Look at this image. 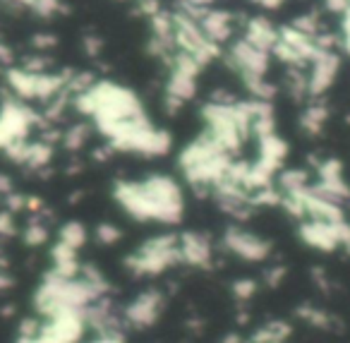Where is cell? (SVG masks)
I'll use <instances>...</instances> for the list:
<instances>
[{
  "mask_svg": "<svg viewBox=\"0 0 350 343\" xmlns=\"http://www.w3.org/2000/svg\"><path fill=\"white\" fill-rule=\"evenodd\" d=\"M116 204L135 221L173 226L185 214V192L173 175L151 173L139 180H118L113 185Z\"/></svg>",
  "mask_w": 350,
  "mask_h": 343,
  "instance_id": "obj_1",
  "label": "cell"
},
{
  "mask_svg": "<svg viewBox=\"0 0 350 343\" xmlns=\"http://www.w3.org/2000/svg\"><path fill=\"white\" fill-rule=\"evenodd\" d=\"M230 166H233V154H228L206 132L187 142L178 154V168L187 185H192L197 192H211L228 175Z\"/></svg>",
  "mask_w": 350,
  "mask_h": 343,
  "instance_id": "obj_2",
  "label": "cell"
},
{
  "mask_svg": "<svg viewBox=\"0 0 350 343\" xmlns=\"http://www.w3.org/2000/svg\"><path fill=\"white\" fill-rule=\"evenodd\" d=\"M226 65L230 68V73L247 87V92L259 101H269L273 97L276 89L267 82L269 65H271V53L259 46L245 41L243 36H235L228 44L224 53Z\"/></svg>",
  "mask_w": 350,
  "mask_h": 343,
  "instance_id": "obj_3",
  "label": "cell"
},
{
  "mask_svg": "<svg viewBox=\"0 0 350 343\" xmlns=\"http://www.w3.org/2000/svg\"><path fill=\"white\" fill-rule=\"evenodd\" d=\"M127 269L137 276H156L163 274L165 269L180 262V245H178V236L175 233H163V236H154L146 242H142L135 252L125 259Z\"/></svg>",
  "mask_w": 350,
  "mask_h": 343,
  "instance_id": "obj_4",
  "label": "cell"
},
{
  "mask_svg": "<svg viewBox=\"0 0 350 343\" xmlns=\"http://www.w3.org/2000/svg\"><path fill=\"white\" fill-rule=\"evenodd\" d=\"M348 233H350L348 221L331 223V221H312V218L300 221V238L310 247L321 250V252H331V250H338V247H345Z\"/></svg>",
  "mask_w": 350,
  "mask_h": 343,
  "instance_id": "obj_5",
  "label": "cell"
},
{
  "mask_svg": "<svg viewBox=\"0 0 350 343\" xmlns=\"http://www.w3.org/2000/svg\"><path fill=\"white\" fill-rule=\"evenodd\" d=\"M195 15L200 29L204 31V36L216 46H226L240 34V20L233 12L224 10V8H209V10H200V12H190Z\"/></svg>",
  "mask_w": 350,
  "mask_h": 343,
  "instance_id": "obj_6",
  "label": "cell"
},
{
  "mask_svg": "<svg viewBox=\"0 0 350 343\" xmlns=\"http://www.w3.org/2000/svg\"><path fill=\"white\" fill-rule=\"evenodd\" d=\"M340 73V58L334 49H319L314 58L310 60L307 70V97H321L334 87L336 77Z\"/></svg>",
  "mask_w": 350,
  "mask_h": 343,
  "instance_id": "obj_7",
  "label": "cell"
},
{
  "mask_svg": "<svg viewBox=\"0 0 350 343\" xmlns=\"http://www.w3.org/2000/svg\"><path fill=\"white\" fill-rule=\"evenodd\" d=\"M221 242H224L226 250L233 252L235 257H240V259H245V262H264L271 255V245H269L262 236H257V233L247 231V228H240V226L226 228Z\"/></svg>",
  "mask_w": 350,
  "mask_h": 343,
  "instance_id": "obj_8",
  "label": "cell"
},
{
  "mask_svg": "<svg viewBox=\"0 0 350 343\" xmlns=\"http://www.w3.org/2000/svg\"><path fill=\"white\" fill-rule=\"evenodd\" d=\"M163 312V295L159 290L149 288L144 293H139L130 305L125 307L122 317L125 322H130L132 327H151L156 319Z\"/></svg>",
  "mask_w": 350,
  "mask_h": 343,
  "instance_id": "obj_9",
  "label": "cell"
},
{
  "mask_svg": "<svg viewBox=\"0 0 350 343\" xmlns=\"http://www.w3.org/2000/svg\"><path fill=\"white\" fill-rule=\"evenodd\" d=\"M178 245H180V262L190 266H209L214 259V245L204 233L185 231L178 236Z\"/></svg>",
  "mask_w": 350,
  "mask_h": 343,
  "instance_id": "obj_10",
  "label": "cell"
},
{
  "mask_svg": "<svg viewBox=\"0 0 350 343\" xmlns=\"http://www.w3.org/2000/svg\"><path fill=\"white\" fill-rule=\"evenodd\" d=\"M238 36L271 53L278 41V27H273V22H269L267 17H250V20L243 22Z\"/></svg>",
  "mask_w": 350,
  "mask_h": 343,
  "instance_id": "obj_11",
  "label": "cell"
},
{
  "mask_svg": "<svg viewBox=\"0 0 350 343\" xmlns=\"http://www.w3.org/2000/svg\"><path fill=\"white\" fill-rule=\"evenodd\" d=\"M324 123H326V108L321 106V103H310V106L305 108V113L300 116V127L307 132V135L321 132Z\"/></svg>",
  "mask_w": 350,
  "mask_h": 343,
  "instance_id": "obj_12",
  "label": "cell"
},
{
  "mask_svg": "<svg viewBox=\"0 0 350 343\" xmlns=\"http://www.w3.org/2000/svg\"><path fill=\"white\" fill-rule=\"evenodd\" d=\"M51 159H53V147L51 144H46V142H29L27 144L25 166H29V168H44Z\"/></svg>",
  "mask_w": 350,
  "mask_h": 343,
  "instance_id": "obj_13",
  "label": "cell"
},
{
  "mask_svg": "<svg viewBox=\"0 0 350 343\" xmlns=\"http://www.w3.org/2000/svg\"><path fill=\"white\" fill-rule=\"evenodd\" d=\"M58 242L72 247V250H79V247L87 242V228H84L79 221L65 223V226L60 228V233H58Z\"/></svg>",
  "mask_w": 350,
  "mask_h": 343,
  "instance_id": "obj_14",
  "label": "cell"
},
{
  "mask_svg": "<svg viewBox=\"0 0 350 343\" xmlns=\"http://www.w3.org/2000/svg\"><path fill=\"white\" fill-rule=\"evenodd\" d=\"M49 240V228L44 226L41 221H31L29 226L25 228V242L29 247H39Z\"/></svg>",
  "mask_w": 350,
  "mask_h": 343,
  "instance_id": "obj_15",
  "label": "cell"
},
{
  "mask_svg": "<svg viewBox=\"0 0 350 343\" xmlns=\"http://www.w3.org/2000/svg\"><path fill=\"white\" fill-rule=\"evenodd\" d=\"M63 142H65V147H68V149L77 151L79 147H84V142H87V127H84V125L70 127V130L63 135Z\"/></svg>",
  "mask_w": 350,
  "mask_h": 343,
  "instance_id": "obj_16",
  "label": "cell"
},
{
  "mask_svg": "<svg viewBox=\"0 0 350 343\" xmlns=\"http://www.w3.org/2000/svg\"><path fill=\"white\" fill-rule=\"evenodd\" d=\"M96 240L103 242V245H113V242L120 240V228L111 226V223H103V226L96 228Z\"/></svg>",
  "mask_w": 350,
  "mask_h": 343,
  "instance_id": "obj_17",
  "label": "cell"
},
{
  "mask_svg": "<svg viewBox=\"0 0 350 343\" xmlns=\"http://www.w3.org/2000/svg\"><path fill=\"white\" fill-rule=\"evenodd\" d=\"M219 0H180V10L185 12H200V10H209V8H216Z\"/></svg>",
  "mask_w": 350,
  "mask_h": 343,
  "instance_id": "obj_18",
  "label": "cell"
},
{
  "mask_svg": "<svg viewBox=\"0 0 350 343\" xmlns=\"http://www.w3.org/2000/svg\"><path fill=\"white\" fill-rule=\"evenodd\" d=\"M324 8L329 12H334V15L343 17L345 12H348V8H350V0H324Z\"/></svg>",
  "mask_w": 350,
  "mask_h": 343,
  "instance_id": "obj_19",
  "label": "cell"
},
{
  "mask_svg": "<svg viewBox=\"0 0 350 343\" xmlns=\"http://www.w3.org/2000/svg\"><path fill=\"white\" fill-rule=\"evenodd\" d=\"M340 44H343L345 53L350 55V8L343 15V25H340Z\"/></svg>",
  "mask_w": 350,
  "mask_h": 343,
  "instance_id": "obj_20",
  "label": "cell"
},
{
  "mask_svg": "<svg viewBox=\"0 0 350 343\" xmlns=\"http://www.w3.org/2000/svg\"><path fill=\"white\" fill-rule=\"evenodd\" d=\"M92 343H125V338H122V333L118 329H113V331H101L98 338H94Z\"/></svg>",
  "mask_w": 350,
  "mask_h": 343,
  "instance_id": "obj_21",
  "label": "cell"
},
{
  "mask_svg": "<svg viewBox=\"0 0 350 343\" xmlns=\"http://www.w3.org/2000/svg\"><path fill=\"white\" fill-rule=\"evenodd\" d=\"M254 290H257V285H254L252 281H240V283H235V295H238V298H243V300L250 298Z\"/></svg>",
  "mask_w": 350,
  "mask_h": 343,
  "instance_id": "obj_22",
  "label": "cell"
},
{
  "mask_svg": "<svg viewBox=\"0 0 350 343\" xmlns=\"http://www.w3.org/2000/svg\"><path fill=\"white\" fill-rule=\"evenodd\" d=\"M0 194H12V180L8 175H0Z\"/></svg>",
  "mask_w": 350,
  "mask_h": 343,
  "instance_id": "obj_23",
  "label": "cell"
},
{
  "mask_svg": "<svg viewBox=\"0 0 350 343\" xmlns=\"http://www.w3.org/2000/svg\"><path fill=\"white\" fill-rule=\"evenodd\" d=\"M10 58H12L10 49H8V46L0 41V65H8V63H10Z\"/></svg>",
  "mask_w": 350,
  "mask_h": 343,
  "instance_id": "obj_24",
  "label": "cell"
},
{
  "mask_svg": "<svg viewBox=\"0 0 350 343\" xmlns=\"http://www.w3.org/2000/svg\"><path fill=\"white\" fill-rule=\"evenodd\" d=\"M10 285H12V279L5 274V271H0V293H3V290H8Z\"/></svg>",
  "mask_w": 350,
  "mask_h": 343,
  "instance_id": "obj_25",
  "label": "cell"
},
{
  "mask_svg": "<svg viewBox=\"0 0 350 343\" xmlns=\"http://www.w3.org/2000/svg\"><path fill=\"white\" fill-rule=\"evenodd\" d=\"M10 3L17 8H29V10H31V5H34V0H10Z\"/></svg>",
  "mask_w": 350,
  "mask_h": 343,
  "instance_id": "obj_26",
  "label": "cell"
},
{
  "mask_svg": "<svg viewBox=\"0 0 350 343\" xmlns=\"http://www.w3.org/2000/svg\"><path fill=\"white\" fill-rule=\"evenodd\" d=\"M224 343H240V341H238V338H235V336H228V338H226Z\"/></svg>",
  "mask_w": 350,
  "mask_h": 343,
  "instance_id": "obj_27",
  "label": "cell"
},
{
  "mask_svg": "<svg viewBox=\"0 0 350 343\" xmlns=\"http://www.w3.org/2000/svg\"><path fill=\"white\" fill-rule=\"evenodd\" d=\"M345 247H348V250H350V233H348V240H345Z\"/></svg>",
  "mask_w": 350,
  "mask_h": 343,
  "instance_id": "obj_28",
  "label": "cell"
}]
</instances>
